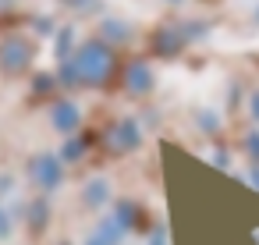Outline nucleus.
I'll use <instances>...</instances> for the list:
<instances>
[{
    "mask_svg": "<svg viewBox=\"0 0 259 245\" xmlns=\"http://www.w3.org/2000/svg\"><path fill=\"white\" fill-rule=\"evenodd\" d=\"M68 75H78L85 82H103L110 75V50L107 47H96V43L82 47L78 57H75V71H68Z\"/></svg>",
    "mask_w": 259,
    "mask_h": 245,
    "instance_id": "1",
    "label": "nucleus"
},
{
    "mask_svg": "<svg viewBox=\"0 0 259 245\" xmlns=\"http://www.w3.org/2000/svg\"><path fill=\"white\" fill-rule=\"evenodd\" d=\"M25 61H29V47H25V43H8V47H4V54H0V64H4L8 71L22 68Z\"/></svg>",
    "mask_w": 259,
    "mask_h": 245,
    "instance_id": "2",
    "label": "nucleus"
},
{
    "mask_svg": "<svg viewBox=\"0 0 259 245\" xmlns=\"http://www.w3.org/2000/svg\"><path fill=\"white\" fill-rule=\"evenodd\" d=\"M110 142H114L117 149H132V146H139V128H135V121H121L117 132L110 135Z\"/></svg>",
    "mask_w": 259,
    "mask_h": 245,
    "instance_id": "3",
    "label": "nucleus"
},
{
    "mask_svg": "<svg viewBox=\"0 0 259 245\" xmlns=\"http://www.w3.org/2000/svg\"><path fill=\"white\" fill-rule=\"evenodd\" d=\"M36 178H39V185H57L61 181V167H57V160H50V156H39L36 160Z\"/></svg>",
    "mask_w": 259,
    "mask_h": 245,
    "instance_id": "4",
    "label": "nucleus"
},
{
    "mask_svg": "<svg viewBox=\"0 0 259 245\" xmlns=\"http://www.w3.org/2000/svg\"><path fill=\"white\" fill-rule=\"evenodd\" d=\"M54 125H57L61 132L75 128V125H78V107H71V103H61V107H54Z\"/></svg>",
    "mask_w": 259,
    "mask_h": 245,
    "instance_id": "5",
    "label": "nucleus"
},
{
    "mask_svg": "<svg viewBox=\"0 0 259 245\" xmlns=\"http://www.w3.org/2000/svg\"><path fill=\"white\" fill-rule=\"evenodd\" d=\"M128 86H132V89H139V93H142V89H149V71H146L142 64H135V68L128 71Z\"/></svg>",
    "mask_w": 259,
    "mask_h": 245,
    "instance_id": "6",
    "label": "nucleus"
},
{
    "mask_svg": "<svg viewBox=\"0 0 259 245\" xmlns=\"http://www.w3.org/2000/svg\"><path fill=\"white\" fill-rule=\"evenodd\" d=\"M89 199H93V202H100V199H103V181H96V185L89 188Z\"/></svg>",
    "mask_w": 259,
    "mask_h": 245,
    "instance_id": "7",
    "label": "nucleus"
},
{
    "mask_svg": "<svg viewBox=\"0 0 259 245\" xmlns=\"http://www.w3.org/2000/svg\"><path fill=\"white\" fill-rule=\"evenodd\" d=\"M8 231V220H4V213H0V234H4Z\"/></svg>",
    "mask_w": 259,
    "mask_h": 245,
    "instance_id": "8",
    "label": "nucleus"
}]
</instances>
